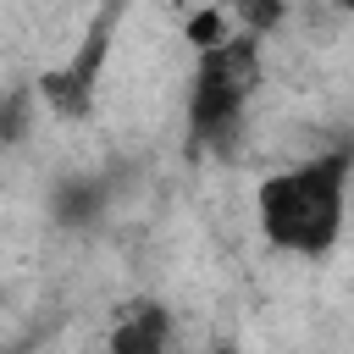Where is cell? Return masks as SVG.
I'll list each match as a JSON object with an SVG mask.
<instances>
[{"instance_id":"obj_1","label":"cell","mask_w":354,"mask_h":354,"mask_svg":"<svg viewBox=\"0 0 354 354\" xmlns=\"http://www.w3.org/2000/svg\"><path fill=\"white\" fill-rule=\"evenodd\" d=\"M348 177H354L348 149H321L310 160H293V166L260 177L254 227H260L266 249L293 254V260H326L348 221Z\"/></svg>"},{"instance_id":"obj_2","label":"cell","mask_w":354,"mask_h":354,"mask_svg":"<svg viewBox=\"0 0 354 354\" xmlns=\"http://www.w3.org/2000/svg\"><path fill=\"white\" fill-rule=\"evenodd\" d=\"M260 88V39L254 33H232L216 50H199L194 66V88H188V133L205 149H221L238 138L249 100Z\"/></svg>"},{"instance_id":"obj_3","label":"cell","mask_w":354,"mask_h":354,"mask_svg":"<svg viewBox=\"0 0 354 354\" xmlns=\"http://www.w3.org/2000/svg\"><path fill=\"white\" fill-rule=\"evenodd\" d=\"M116 6H105L88 33L72 44V55L61 66H44L39 72V100L61 116V122H83L94 111V94H100V77H105V61H111V28H116Z\"/></svg>"},{"instance_id":"obj_4","label":"cell","mask_w":354,"mask_h":354,"mask_svg":"<svg viewBox=\"0 0 354 354\" xmlns=\"http://www.w3.org/2000/svg\"><path fill=\"white\" fill-rule=\"evenodd\" d=\"M105 354H171V310L160 299H133L111 321Z\"/></svg>"},{"instance_id":"obj_5","label":"cell","mask_w":354,"mask_h":354,"mask_svg":"<svg viewBox=\"0 0 354 354\" xmlns=\"http://www.w3.org/2000/svg\"><path fill=\"white\" fill-rule=\"evenodd\" d=\"M183 33H188V44H194V50H216V44H227L238 28H232V11L205 6V11H194V17L183 22Z\"/></svg>"},{"instance_id":"obj_6","label":"cell","mask_w":354,"mask_h":354,"mask_svg":"<svg viewBox=\"0 0 354 354\" xmlns=\"http://www.w3.org/2000/svg\"><path fill=\"white\" fill-rule=\"evenodd\" d=\"M0 354H17V348H0Z\"/></svg>"}]
</instances>
